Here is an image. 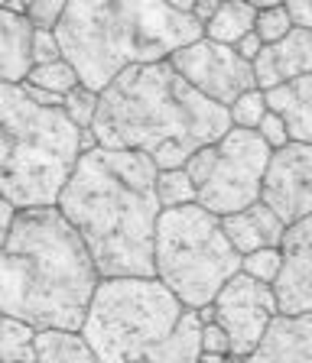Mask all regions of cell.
Listing matches in <instances>:
<instances>
[{"label": "cell", "instance_id": "obj_1", "mask_svg": "<svg viewBox=\"0 0 312 363\" xmlns=\"http://www.w3.org/2000/svg\"><path fill=\"white\" fill-rule=\"evenodd\" d=\"M156 172L144 152L92 150L78 159L59 208L85 240L101 279L156 276L160 198Z\"/></svg>", "mask_w": 312, "mask_h": 363}, {"label": "cell", "instance_id": "obj_2", "mask_svg": "<svg viewBox=\"0 0 312 363\" xmlns=\"http://www.w3.org/2000/svg\"><path fill=\"white\" fill-rule=\"evenodd\" d=\"M228 130L225 107L202 98L169 62H156L127 68L101 91L92 133L101 150L144 152L160 172H169Z\"/></svg>", "mask_w": 312, "mask_h": 363}, {"label": "cell", "instance_id": "obj_3", "mask_svg": "<svg viewBox=\"0 0 312 363\" xmlns=\"http://www.w3.org/2000/svg\"><path fill=\"white\" fill-rule=\"evenodd\" d=\"M101 276L59 208L16 211L0 250V311L36 331H82Z\"/></svg>", "mask_w": 312, "mask_h": 363}, {"label": "cell", "instance_id": "obj_4", "mask_svg": "<svg viewBox=\"0 0 312 363\" xmlns=\"http://www.w3.org/2000/svg\"><path fill=\"white\" fill-rule=\"evenodd\" d=\"M55 36L82 88L101 94L127 68L169 62L205 30L192 20V0H69Z\"/></svg>", "mask_w": 312, "mask_h": 363}, {"label": "cell", "instance_id": "obj_5", "mask_svg": "<svg viewBox=\"0 0 312 363\" xmlns=\"http://www.w3.org/2000/svg\"><path fill=\"white\" fill-rule=\"evenodd\" d=\"M82 159V130L39 107L20 84H0V198L16 211L55 208Z\"/></svg>", "mask_w": 312, "mask_h": 363}, {"label": "cell", "instance_id": "obj_6", "mask_svg": "<svg viewBox=\"0 0 312 363\" xmlns=\"http://www.w3.org/2000/svg\"><path fill=\"white\" fill-rule=\"evenodd\" d=\"M183 311V302L156 276L101 279L82 334L98 354V363H140L169 337Z\"/></svg>", "mask_w": 312, "mask_h": 363}, {"label": "cell", "instance_id": "obj_7", "mask_svg": "<svg viewBox=\"0 0 312 363\" xmlns=\"http://www.w3.org/2000/svg\"><path fill=\"white\" fill-rule=\"evenodd\" d=\"M241 272V253L221 230V218L202 204L173 208L156 224V279L183 302L202 311Z\"/></svg>", "mask_w": 312, "mask_h": 363}, {"label": "cell", "instance_id": "obj_8", "mask_svg": "<svg viewBox=\"0 0 312 363\" xmlns=\"http://www.w3.org/2000/svg\"><path fill=\"white\" fill-rule=\"evenodd\" d=\"M274 152L254 130H235L218 140V159L208 182L198 189V204L215 218H228L260 201L264 175Z\"/></svg>", "mask_w": 312, "mask_h": 363}, {"label": "cell", "instance_id": "obj_9", "mask_svg": "<svg viewBox=\"0 0 312 363\" xmlns=\"http://www.w3.org/2000/svg\"><path fill=\"white\" fill-rule=\"evenodd\" d=\"M215 321H218L231 337V360L241 363L244 357H251L260 347V340L267 337L270 325L280 318V305H276L274 286L251 279L237 272L235 279L218 292L212 302Z\"/></svg>", "mask_w": 312, "mask_h": 363}, {"label": "cell", "instance_id": "obj_10", "mask_svg": "<svg viewBox=\"0 0 312 363\" xmlns=\"http://www.w3.org/2000/svg\"><path fill=\"white\" fill-rule=\"evenodd\" d=\"M169 65L202 94V98L215 101L218 107L228 111L241 94L257 88L254 78V65L241 59L231 45L212 43V39H198V43L185 45L169 59Z\"/></svg>", "mask_w": 312, "mask_h": 363}, {"label": "cell", "instance_id": "obj_11", "mask_svg": "<svg viewBox=\"0 0 312 363\" xmlns=\"http://www.w3.org/2000/svg\"><path fill=\"white\" fill-rule=\"evenodd\" d=\"M260 201L286 227L312 218V146L289 143L270 156Z\"/></svg>", "mask_w": 312, "mask_h": 363}, {"label": "cell", "instance_id": "obj_12", "mask_svg": "<svg viewBox=\"0 0 312 363\" xmlns=\"http://www.w3.org/2000/svg\"><path fill=\"white\" fill-rule=\"evenodd\" d=\"M280 253L283 269L274 286L280 315H312V218L286 227Z\"/></svg>", "mask_w": 312, "mask_h": 363}, {"label": "cell", "instance_id": "obj_13", "mask_svg": "<svg viewBox=\"0 0 312 363\" xmlns=\"http://www.w3.org/2000/svg\"><path fill=\"white\" fill-rule=\"evenodd\" d=\"M306 75H312V33L306 30H293L283 43L264 45L260 59L254 62V78L260 91H274Z\"/></svg>", "mask_w": 312, "mask_h": 363}, {"label": "cell", "instance_id": "obj_14", "mask_svg": "<svg viewBox=\"0 0 312 363\" xmlns=\"http://www.w3.org/2000/svg\"><path fill=\"white\" fill-rule=\"evenodd\" d=\"M241 363H312V315H280Z\"/></svg>", "mask_w": 312, "mask_h": 363}, {"label": "cell", "instance_id": "obj_15", "mask_svg": "<svg viewBox=\"0 0 312 363\" xmlns=\"http://www.w3.org/2000/svg\"><path fill=\"white\" fill-rule=\"evenodd\" d=\"M221 230L225 237L231 240V247L247 257V253H257V250H270V247H280L283 237H286V224L276 218L264 201L251 204L237 214H228L221 218Z\"/></svg>", "mask_w": 312, "mask_h": 363}, {"label": "cell", "instance_id": "obj_16", "mask_svg": "<svg viewBox=\"0 0 312 363\" xmlns=\"http://www.w3.org/2000/svg\"><path fill=\"white\" fill-rule=\"evenodd\" d=\"M33 23L0 7V84H23L33 68Z\"/></svg>", "mask_w": 312, "mask_h": 363}, {"label": "cell", "instance_id": "obj_17", "mask_svg": "<svg viewBox=\"0 0 312 363\" xmlns=\"http://www.w3.org/2000/svg\"><path fill=\"white\" fill-rule=\"evenodd\" d=\"M264 94H267V107L286 121L289 140L312 146V75L286 82L274 91H264Z\"/></svg>", "mask_w": 312, "mask_h": 363}, {"label": "cell", "instance_id": "obj_18", "mask_svg": "<svg viewBox=\"0 0 312 363\" xmlns=\"http://www.w3.org/2000/svg\"><path fill=\"white\" fill-rule=\"evenodd\" d=\"M205 347H202V318L198 311L185 308L179 325L169 331L166 340H160L156 347L146 354L150 363H202Z\"/></svg>", "mask_w": 312, "mask_h": 363}, {"label": "cell", "instance_id": "obj_19", "mask_svg": "<svg viewBox=\"0 0 312 363\" xmlns=\"http://www.w3.org/2000/svg\"><path fill=\"white\" fill-rule=\"evenodd\" d=\"M36 363H98V354L82 331L49 328L36 334Z\"/></svg>", "mask_w": 312, "mask_h": 363}, {"label": "cell", "instance_id": "obj_20", "mask_svg": "<svg viewBox=\"0 0 312 363\" xmlns=\"http://www.w3.org/2000/svg\"><path fill=\"white\" fill-rule=\"evenodd\" d=\"M254 23H257V7H254V4H244V0H225V4L218 7V13L212 16V23L205 26V39L235 49L247 33H254Z\"/></svg>", "mask_w": 312, "mask_h": 363}, {"label": "cell", "instance_id": "obj_21", "mask_svg": "<svg viewBox=\"0 0 312 363\" xmlns=\"http://www.w3.org/2000/svg\"><path fill=\"white\" fill-rule=\"evenodd\" d=\"M36 328L20 321V318L4 315L0 321V363L36 360Z\"/></svg>", "mask_w": 312, "mask_h": 363}, {"label": "cell", "instance_id": "obj_22", "mask_svg": "<svg viewBox=\"0 0 312 363\" xmlns=\"http://www.w3.org/2000/svg\"><path fill=\"white\" fill-rule=\"evenodd\" d=\"M30 88H39V91H46V94H55V98H69L72 91L82 84V78H78V72L69 65L65 59L53 62V65H36L30 68V75H26V82Z\"/></svg>", "mask_w": 312, "mask_h": 363}, {"label": "cell", "instance_id": "obj_23", "mask_svg": "<svg viewBox=\"0 0 312 363\" xmlns=\"http://www.w3.org/2000/svg\"><path fill=\"white\" fill-rule=\"evenodd\" d=\"M156 198L163 211L189 208V204H198V189L192 185L185 169H169V172H156Z\"/></svg>", "mask_w": 312, "mask_h": 363}, {"label": "cell", "instance_id": "obj_24", "mask_svg": "<svg viewBox=\"0 0 312 363\" xmlns=\"http://www.w3.org/2000/svg\"><path fill=\"white\" fill-rule=\"evenodd\" d=\"M254 33L260 36L264 45H276L293 33V20L286 13V4H264L257 7V23H254Z\"/></svg>", "mask_w": 312, "mask_h": 363}, {"label": "cell", "instance_id": "obj_25", "mask_svg": "<svg viewBox=\"0 0 312 363\" xmlns=\"http://www.w3.org/2000/svg\"><path fill=\"white\" fill-rule=\"evenodd\" d=\"M267 113H270V107H267V94L260 88L241 94V98L228 107L231 127H235V130H254V133H257L260 121H264Z\"/></svg>", "mask_w": 312, "mask_h": 363}, {"label": "cell", "instance_id": "obj_26", "mask_svg": "<svg viewBox=\"0 0 312 363\" xmlns=\"http://www.w3.org/2000/svg\"><path fill=\"white\" fill-rule=\"evenodd\" d=\"M280 269H283L280 247L257 250V253H247V257H241V272H244V276H251V279H257V282H264V286H276V279H280Z\"/></svg>", "mask_w": 312, "mask_h": 363}, {"label": "cell", "instance_id": "obj_27", "mask_svg": "<svg viewBox=\"0 0 312 363\" xmlns=\"http://www.w3.org/2000/svg\"><path fill=\"white\" fill-rule=\"evenodd\" d=\"M62 111H65V117H69L78 130H92L95 127V117H98V94L78 84L69 98H65Z\"/></svg>", "mask_w": 312, "mask_h": 363}, {"label": "cell", "instance_id": "obj_28", "mask_svg": "<svg viewBox=\"0 0 312 363\" xmlns=\"http://www.w3.org/2000/svg\"><path fill=\"white\" fill-rule=\"evenodd\" d=\"M69 10V0H33L26 7V20L33 23V30H59L62 16Z\"/></svg>", "mask_w": 312, "mask_h": 363}, {"label": "cell", "instance_id": "obj_29", "mask_svg": "<svg viewBox=\"0 0 312 363\" xmlns=\"http://www.w3.org/2000/svg\"><path fill=\"white\" fill-rule=\"evenodd\" d=\"M202 347H205V357L231 360V337L218 321H202ZM205 357H202V360H205Z\"/></svg>", "mask_w": 312, "mask_h": 363}, {"label": "cell", "instance_id": "obj_30", "mask_svg": "<svg viewBox=\"0 0 312 363\" xmlns=\"http://www.w3.org/2000/svg\"><path fill=\"white\" fill-rule=\"evenodd\" d=\"M30 55H33V68H36V65H53V62H59V59H62L59 36H55L53 30H33Z\"/></svg>", "mask_w": 312, "mask_h": 363}, {"label": "cell", "instance_id": "obj_31", "mask_svg": "<svg viewBox=\"0 0 312 363\" xmlns=\"http://www.w3.org/2000/svg\"><path fill=\"white\" fill-rule=\"evenodd\" d=\"M215 159H218V143H212V146H202L198 152H192L189 156V162H185V175L192 179V185L195 189H202L208 182V175H212V169H215Z\"/></svg>", "mask_w": 312, "mask_h": 363}, {"label": "cell", "instance_id": "obj_32", "mask_svg": "<svg viewBox=\"0 0 312 363\" xmlns=\"http://www.w3.org/2000/svg\"><path fill=\"white\" fill-rule=\"evenodd\" d=\"M257 136L267 143V150L270 152H276V150H283V146H289L293 140H289V127H286V121H283L280 113H267L264 121H260V127H257Z\"/></svg>", "mask_w": 312, "mask_h": 363}, {"label": "cell", "instance_id": "obj_33", "mask_svg": "<svg viewBox=\"0 0 312 363\" xmlns=\"http://www.w3.org/2000/svg\"><path fill=\"white\" fill-rule=\"evenodd\" d=\"M286 13L293 20V30L312 33V0H286Z\"/></svg>", "mask_w": 312, "mask_h": 363}, {"label": "cell", "instance_id": "obj_34", "mask_svg": "<svg viewBox=\"0 0 312 363\" xmlns=\"http://www.w3.org/2000/svg\"><path fill=\"white\" fill-rule=\"evenodd\" d=\"M235 52L241 55V59L247 62V65H254V62L260 59V52H264V43H260V36H257V33H247V36H244L241 43L235 45Z\"/></svg>", "mask_w": 312, "mask_h": 363}, {"label": "cell", "instance_id": "obj_35", "mask_svg": "<svg viewBox=\"0 0 312 363\" xmlns=\"http://www.w3.org/2000/svg\"><path fill=\"white\" fill-rule=\"evenodd\" d=\"M218 7H221L218 0H192V20L205 30L208 23H212V16L218 13Z\"/></svg>", "mask_w": 312, "mask_h": 363}, {"label": "cell", "instance_id": "obj_36", "mask_svg": "<svg viewBox=\"0 0 312 363\" xmlns=\"http://www.w3.org/2000/svg\"><path fill=\"white\" fill-rule=\"evenodd\" d=\"M14 218H16V208L10 201H4V198H0V250H4V243H7V237H10Z\"/></svg>", "mask_w": 312, "mask_h": 363}, {"label": "cell", "instance_id": "obj_37", "mask_svg": "<svg viewBox=\"0 0 312 363\" xmlns=\"http://www.w3.org/2000/svg\"><path fill=\"white\" fill-rule=\"evenodd\" d=\"M16 363H36V360H16Z\"/></svg>", "mask_w": 312, "mask_h": 363}, {"label": "cell", "instance_id": "obj_38", "mask_svg": "<svg viewBox=\"0 0 312 363\" xmlns=\"http://www.w3.org/2000/svg\"><path fill=\"white\" fill-rule=\"evenodd\" d=\"M0 321H4V311H0Z\"/></svg>", "mask_w": 312, "mask_h": 363}, {"label": "cell", "instance_id": "obj_39", "mask_svg": "<svg viewBox=\"0 0 312 363\" xmlns=\"http://www.w3.org/2000/svg\"><path fill=\"white\" fill-rule=\"evenodd\" d=\"M140 363H150V360H140Z\"/></svg>", "mask_w": 312, "mask_h": 363}, {"label": "cell", "instance_id": "obj_40", "mask_svg": "<svg viewBox=\"0 0 312 363\" xmlns=\"http://www.w3.org/2000/svg\"><path fill=\"white\" fill-rule=\"evenodd\" d=\"M0 7H4V0H0Z\"/></svg>", "mask_w": 312, "mask_h": 363}]
</instances>
